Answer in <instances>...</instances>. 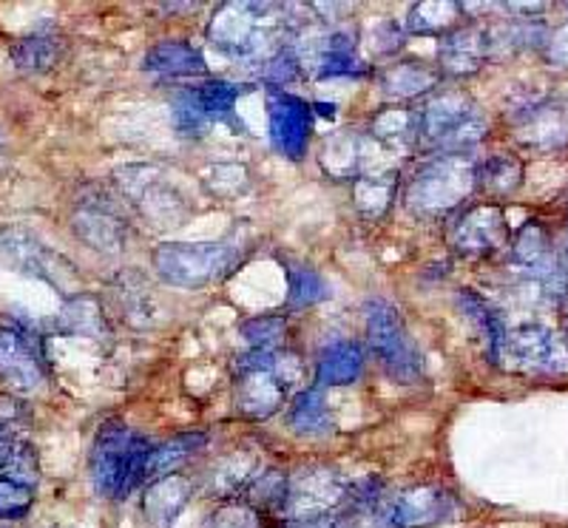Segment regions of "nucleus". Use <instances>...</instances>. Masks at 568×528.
I'll return each instance as SVG.
<instances>
[{
    "instance_id": "obj_1",
    "label": "nucleus",
    "mask_w": 568,
    "mask_h": 528,
    "mask_svg": "<svg viewBox=\"0 0 568 528\" xmlns=\"http://www.w3.org/2000/svg\"><path fill=\"white\" fill-rule=\"evenodd\" d=\"M151 440L120 420H109L94 435L89 475L94 491L105 500H125L142 480H149Z\"/></svg>"
},
{
    "instance_id": "obj_2",
    "label": "nucleus",
    "mask_w": 568,
    "mask_h": 528,
    "mask_svg": "<svg viewBox=\"0 0 568 528\" xmlns=\"http://www.w3.org/2000/svg\"><path fill=\"white\" fill-rule=\"evenodd\" d=\"M302 375L298 355L282 349H251L236 364V384L233 400L245 418L265 420L276 415Z\"/></svg>"
},
{
    "instance_id": "obj_3",
    "label": "nucleus",
    "mask_w": 568,
    "mask_h": 528,
    "mask_svg": "<svg viewBox=\"0 0 568 528\" xmlns=\"http://www.w3.org/2000/svg\"><path fill=\"white\" fill-rule=\"evenodd\" d=\"M287 9L271 3H225L213 14L207 38L231 60H262V65L282 49L276 43L278 32L291 27L284 20Z\"/></svg>"
},
{
    "instance_id": "obj_4",
    "label": "nucleus",
    "mask_w": 568,
    "mask_h": 528,
    "mask_svg": "<svg viewBox=\"0 0 568 528\" xmlns=\"http://www.w3.org/2000/svg\"><path fill=\"white\" fill-rule=\"evenodd\" d=\"M240 238H222V242H165L154 251V271L171 287L182 291H200L207 284L222 282L231 276L233 267L242 262Z\"/></svg>"
},
{
    "instance_id": "obj_5",
    "label": "nucleus",
    "mask_w": 568,
    "mask_h": 528,
    "mask_svg": "<svg viewBox=\"0 0 568 528\" xmlns=\"http://www.w3.org/2000/svg\"><path fill=\"white\" fill-rule=\"evenodd\" d=\"M478 187V165L466 154H438L407 182V205L418 216H446L458 211Z\"/></svg>"
},
{
    "instance_id": "obj_6",
    "label": "nucleus",
    "mask_w": 568,
    "mask_h": 528,
    "mask_svg": "<svg viewBox=\"0 0 568 528\" xmlns=\"http://www.w3.org/2000/svg\"><path fill=\"white\" fill-rule=\"evenodd\" d=\"M415 114H418L415 140L444 154H466L486 134L484 114L464 91H440Z\"/></svg>"
},
{
    "instance_id": "obj_7",
    "label": "nucleus",
    "mask_w": 568,
    "mask_h": 528,
    "mask_svg": "<svg viewBox=\"0 0 568 528\" xmlns=\"http://www.w3.org/2000/svg\"><path fill=\"white\" fill-rule=\"evenodd\" d=\"M0 267L38 278L63 298L83 293L78 267L23 225H0Z\"/></svg>"
},
{
    "instance_id": "obj_8",
    "label": "nucleus",
    "mask_w": 568,
    "mask_h": 528,
    "mask_svg": "<svg viewBox=\"0 0 568 528\" xmlns=\"http://www.w3.org/2000/svg\"><path fill=\"white\" fill-rule=\"evenodd\" d=\"M364 316H367V344L384 373L395 384H415L424 373V358L398 307L384 298H369Z\"/></svg>"
},
{
    "instance_id": "obj_9",
    "label": "nucleus",
    "mask_w": 568,
    "mask_h": 528,
    "mask_svg": "<svg viewBox=\"0 0 568 528\" xmlns=\"http://www.w3.org/2000/svg\"><path fill=\"white\" fill-rule=\"evenodd\" d=\"M49 378L43 338L20 318H0V384L9 393H38Z\"/></svg>"
},
{
    "instance_id": "obj_10",
    "label": "nucleus",
    "mask_w": 568,
    "mask_h": 528,
    "mask_svg": "<svg viewBox=\"0 0 568 528\" xmlns=\"http://www.w3.org/2000/svg\"><path fill=\"white\" fill-rule=\"evenodd\" d=\"M353 486L338 471L327 466H311L287 477V495L282 502V515L287 522L324 520V517L342 515L347 509Z\"/></svg>"
},
{
    "instance_id": "obj_11",
    "label": "nucleus",
    "mask_w": 568,
    "mask_h": 528,
    "mask_svg": "<svg viewBox=\"0 0 568 528\" xmlns=\"http://www.w3.org/2000/svg\"><path fill=\"white\" fill-rule=\"evenodd\" d=\"M509 362L511 369L529 375H566L568 373V342L555 329L542 324L506 329L504 344L497 349L495 364Z\"/></svg>"
},
{
    "instance_id": "obj_12",
    "label": "nucleus",
    "mask_w": 568,
    "mask_h": 528,
    "mask_svg": "<svg viewBox=\"0 0 568 528\" xmlns=\"http://www.w3.org/2000/svg\"><path fill=\"white\" fill-rule=\"evenodd\" d=\"M71 227L80 242L105 256H114L129 245V222L116 202L105 194L80 196L71 213Z\"/></svg>"
},
{
    "instance_id": "obj_13",
    "label": "nucleus",
    "mask_w": 568,
    "mask_h": 528,
    "mask_svg": "<svg viewBox=\"0 0 568 528\" xmlns=\"http://www.w3.org/2000/svg\"><path fill=\"white\" fill-rule=\"evenodd\" d=\"M449 242L466 258H486L497 253L509 242L504 207L495 202L466 207L449 227Z\"/></svg>"
},
{
    "instance_id": "obj_14",
    "label": "nucleus",
    "mask_w": 568,
    "mask_h": 528,
    "mask_svg": "<svg viewBox=\"0 0 568 528\" xmlns=\"http://www.w3.org/2000/svg\"><path fill=\"white\" fill-rule=\"evenodd\" d=\"M267 129L278 154L287 160H302L313 134V105L296 94L273 89L267 100Z\"/></svg>"
},
{
    "instance_id": "obj_15",
    "label": "nucleus",
    "mask_w": 568,
    "mask_h": 528,
    "mask_svg": "<svg viewBox=\"0 0 568 528\" xmlns=\"http://www.w3.org/2000/svg\"><path fill=\"white\" fill-rule=\"evenodd\" d=\"M123 176L125 180H120L123 194L154 227H176L187 216L185 200L174 187L151 176L145 167H129L123 171Z\"/></svg>"
},
{
    "instance_id": "obj_16",
    "label": "nucleus",
    "mask_w": 568,
    "mask_h": 528,
    "mask_svg": "<svg viewBox=\"0 0 568 528\" xmlns=\"http://www.w3.org/2000/svg\"><path fill=\"white\" fill-rule=\"evenodd\" d=\"M393 528H433L453 522L458 515V500L444 486H413L395 497L393 509L387 511Z\"/></svg>"
},
{
    "instance_id": "obj_17",
    "label": "nucleus",
    "mask_w": 568,
    "mask_h": 528,
    "mask_svg": "<svg viewBox=\"0 0 568 528\" xmlns=\"http://www.w3.org/2000/svg\"><path fill=\"white\" fill-rule=\"evenodd\" d=\"M54 329L60 335H69V338H85V342L94 344L111 342L103 298L94 296V293H78V296L65 298L58 318H54Z\"/></svg>"
},
{
    "instance_id": "obj_18",
    "label": "nucleus",
    "mask_w": 568,
    "mask_h": 528,
    "mask_svg": "<svg viewBox=\"0 0 568 528\" xmlns=\"http://www.w3.org/2000/svg\"><path fill=\"white\" fill-rule=\"evenodd\" d=\"M489 32L478 27L453 29L440 40V74H449V78L475 74L484 65V60L489 58Z\"/></svg>"
},
{
    "instance_id": "obj_19",
    "label": "nucleus",
    "mask_w": 568,
    "mask_h": 528,
    "mask_svg": "<svg viewBox=\"0 0 568 528\" xmlns=\"http://www.w3.org/2000/svg\"><path fill=\"white\" fill-rule=\"evenodd\" d=\"M191 495H194V484L185 475H180V471L176 475L154 477L149 489H145V497H142V515L154 528L174 526V520L182 515Z\"/></svg>"
},
{
    "instance_id": "obj_20",
    "label": "nucleus",
    "mask_w": 568,
    "mask_h": 528,
    "mask_svg": "<svg viewBox=\"0 0 568 528\" xmlns=\"http://www.w3.org/2000/svg\"><path fill=\"white\" fill-rule=\"evenodd\" d=\"M142 69L149 74H160V78H200L207 71V65L200 49L185 40H162L145 52Z\"/></svg>"
},
{
    "instance_id": "obj_21",
    "label": "nucleus",
    "mask_w": 568,
    "mask_h": 528,
    "mask_svg": "<svg viewBox=\"0 0 568 528\" xmlns=\"http://www.w3.org/2000/svg\"><path fill=\"white\" fill-rule=\"evenodd\" d=\"M364 373V349L355 342H333L318 353L316 387H349Z\"/></svg>"
},
{
    "instance_id": "obj_22",
    "label": "nucleus",
    "mask_w": 568,
    "mask_h": 528,
    "mask_svg": "<svg viewBox=\"0 0 568 528\" xmlns=\"http://www.w3.org/2000/svg\"><path fill=\"white\" fill-rule=\"evenodd\" d=\"M367 74V63L358 54V43L349 32H329L324 40L322 52L316 58V78H362Z\"/></svg>"
},
{
    "instance_id": "obj_23",
    "label": "nucleus",
    "mask_w": 568,
    "mask_h": 528,
    "mask_svg": "<svg viewBox=\"0 0 568 528\" xmlns=\"http://www.w3.org/2000/svg\"><path fill=\"white\" fill-rule=\"evenodd\" d=\"M440 69L426 63H395L382 71V89L395 100H413L429 94L440 83Z\"/></svg>"
},
{
    "instance_id": "obj_24",
    "label": "nucleus",
    "mask_w": 568,
    "mask_h": 528,
    "mask_svg": "<svg viewBox=\"0 0 568 528\" xmlns=\"http://www.w3.org/2000/svg\"><path fill=\"white\" fill-rule=\"evenodd\" d=\"M63 43L52 32H32L12 45V63L20 74H45L58 65Z\"/></svg>"
},
{
    "instance_id": "obj_25",
    "label": "nucleus",
    "mask_w": 568,
    "mask_h": 528,
    "mask_svg": "<svg viewBox=\"0 0 568 528\" xmlns=\"http://www.w3.org/2000/svg\"><path fill=\"white\" fill-rule=\"evenodd\" d=\"M207 444V435L202 431H185V435H176V438L165 440L162 446H154L149 464V477H165L176 475L187 460L194 458L196 451Z\"/></svg>"
},
{
    "instance_id": "obj_26",
    "label": "nucleus",
    "mask_w": 568,
    "mask_h": 528,
    "mask_svg": "<svg viewBox=\"0 0 568 528\" xmlns=\"http://www.w3.org/2000/svg\"><path fill=\"white\" fill-rule=\"evenodd\" d=\"M464 12L460 3H449V0H426V3H415L409 7L407 14V32L413 34H449L453 29H458V14Z\"/></svg>"
},
{
    "instance_id": "obj_27",
    "label": "nucleus",
    "mask_w": 568,
    "mask_h": 528,
    "mask_svg": "<svg viewBox=\"0 0 568 528\" xmlns=\"http://www.w3.org/2000/svg\"><path fill=\"white\" fill-rule=\"evenodd\" d=\"M395 196H398V182L389 174H369L355 180L353 185V202L355 207L369 216V220H378L393 207Z\"/></svg>"
},
{
    "instance_id": "obj_28",
    "label": "nucleus",
    "mask_w": 568,
    "mask_h": 528,
    "mask_svg": "<svg viewBox=\"0 0 568 528\" xmlns=\"http://www.w3.org/2000/svg\"><path fill=\"white\" fill-rule=\"evenodd\" d=\"M242 91H245V85L227 83V80H207L200 89H194V100L207 123H227L236 103H240Z\"/></svg>"
},
{
    "instance_id": "obj_29",
    "label": "nucleus",
    "mask_w": 568,
    "mask_h": 528,
    "mask_svg": "<svg viewBox=\"0 0 568 528\" xmlns=\"http://www.w3.org/2000/svg\"><path fill=\"white\" fill-rule=\"evenodd\" d=\"M327 296L329 287L322 273L307 267V264L287 267V309H307Z\"/></svg>"
},
{
    "instance_id": "obj_30",
    "label": "nucleus",
    "mask_w": 568,
    "mask_h": 528,
    "mask_svg": "<svg viewBox=\"0 0 568 528\" xmlns=\"http://www.w3.org/2000/svg\"><path fill=\"white\" fill-rule=\"evenodd\" d=\"M415 134H418V114L409 109H400V105L384 109L373 120V129H369V136L382 142V145H389V149L407 145V142L415 140Z\"/></svg>"
},
{
    "instance_id": "obj_31",
    "label": "nucleus",
    "mask_w": 568,
    "mask_h": 528,
    "mask_svg": "<svg viewBox=\"0 0 568 528\" xmlns=\"http://www.w3.org/2000/svg\"><path fill=\"white\" fill-rule=\"evenodd\" d=\"M291 426L302 435H322L329 429V409L322 387L304 389L291 404Z\"/></svg>"
},
{
    "instance_id": "obj_32",
    "label": "nucleus",
    "mask_w": 568,
    "mask_h": 528,
    "mask_svg": "<svg viewBox=\"0 0 568 528\" xmlns=\"http://www.w3.org/2000/svg\"><path fill=\"white\" fill-rule=\"evenodd\" d=\"M520 182H524V165L509 154L489 156L478 167V185H484L495 196H509L511 191L520 187Z\"/></svg>"
},
{
    "instance_id": "obj_33",
    "label": "nucleus",
    "mask_w": 568,
    "mask_h": 528,
    "mask_svg": "<svg viewBox=\"0 0 568 528\" xmlns=\"http://www.w3.org/2000/svg\"><path fill=\"white\" fill-rule=\"evenodd\" d=\"M458 302H460V307H464L466 316H469L471 322L480 327L486 344H489V358L495 362L497 349H500V344H504V335H506V327H504V322H500V316H497L495 309H491L489 304L478 296V293L464 291L460 293Z\"/></svg>"
},
{
    "instance_id": "obj_34",
    "label": "nucleus",
    "mask_w": 568,
    "mask_h": 528,
    "mask_svg": "<svg viewBox=\"0 0 568 528\" xmlns=\"http://www.w3.org/2000/svg\"><path fill=\"white\" fill-rule=\"evenodd\" d=\"M116 298H120V309H123L129 318V324L134 327H142V324H149L151 316V287L145 284L142 276H120L116 282Z\"/></svg>"
},
{
    "instance_id": "obj_35",
    "label": "nucleus",
    "mask_w": 568,
    "mask_h": 528,
    "mask_svg": "<svg viewBox=\"0 0 568 528\" xmlns=\"http://www.w3.org/2000/svg\"><path fill=\"white\" fill-rule=\"evenodd\" d=\"M247 502L256 506L258 511L262 509H278L282 511L284 495H287V475L282 471H265V475H256L247 484Z\"/></svg>"
},
{
    "instance_id": "obj_36",
    "label": "nucleus",
    "mask_w": 568,
    "mask_h": 528,
    "mask_svg": "<svg viewBox=\"0 0 568 528\" xmlns=\"http://www.w3.org/2000/svg\"><path fill=\"white\" fill-rule=\"evenodd\" d=\"M34 506V486L0 475V520H23Z\"/></svg>"
},
{
    "instance_id": "obj_37",
    "label": "nucleus",
    "mask_w": 568,
    "mask_h": 528,
    "mask_svg": "<svg viewBox=\"0 0 568 528\" xmlns=\"http://www.w3.org/2000/svg\"><path fill=\"white\" fill-rule=\"evenodd\" d=\"M205 528H262V511L247 500H227L211 511Z\"/></svg>"
},
{
    "instance_id": "obj_38",
    "label": "nucleus",
    "mask_w": 568,
    "mask_h": 528,
    "mask_svg": "<svg viewBox=\"0 0 568 528\" xmlns=\"http://www.w3.org/2000/svg\"><path fill=\"white\" fill-rule=\"evenodd\" d=\"M240 333L253 349H278L287 335V322L282 316H258L242 324Z\"/></svg>"
},
{
    "instance_id": "obj_39",
    "label": "nucleus",
    "mask_w": 568,
    "mask_h": 528,
    "mask_svg": "<svg viewBox=\"0 0 568 528\" xmlns=\"http://www.w3.org/2000/svg\"><path fill=\"white\" fill-rule=\"evenodd\" d=\"M302 58L293 45H282L265 65H262V78L271 85H287L302 74Z\"/></svg>"
},
{
    "instance_id": "obj_40",
    "label": "nucleus",
    "mask_w": 568,
    "mask_h": 528,
    "mask_svg": "<svg viewBox=\"0 0 568 528\" xmlns=\"http://www.w3.org/2000/svg\"><path fill=\"white\" fill-rule=\"evenodd\" d=\"M174 123H176V129L187 136L202 134V129L207 125V120L202 116L200 105H196V100H194V91H182V94H176Z\"/></svg>"
},
{
    "instance_id": "obj_41",
    "label": "nucleus",
    "mask_w": 568,
    "mask_h": 528,
    "mask_svg": "<svg viewBox=\"0 0 568 528\" xmlns=\"http://www.w3.org/2000/svg\"><path fill=\"white\" fill-rule=\"evenodd\" d=\"M38 449H34L32 444H18L14 446V455L12 460H9L7 471L3 475L14 477V480H20V484L27 486H38Z\"/></svg>"
},
{
    "instance_id": "obj_42",
    "label": "nucleus",
    "mask_w": 568,
    "mask_h": 528,
    "mask_svg": "<svg viewBox=\"0 0 568 528\" xmlns=\"http://www.w3.org/2000/svg\"><path fill=\"white\" fill-rule=\"evenodd\" d=\"M333 528H393L389 515L378 509H358V506H347L344 515L333 517Z\"/></svg>"
},
{
    "instance_id": "obj_43",
    "label": "nucleus",
    "mask_w": 568,
    "mask_h": 528,
    "mask_svg": "<svg viewBox=\"0 0 568 528\" xmlns=\"http://www.w3.org/2000/svg\"><path fill=\"white\" fill-rule=\"evenodd\" d=\"M546 52H549V60L557 65H568V23H562L551 40L546 43Z\"/></svg>"
},
{
    "instance_id": "obj_44",
    "label": "nucleus",
    "mask_w": 568,
    "mask_h": 528,
    "mask_svg": "<svg viewBox=\"0 0 568 528\" xmlns=\"http://www.w3.org/2000/svg\"><path fill=\"white\" fill-rule=\"evenodd\" d=\"M20 415L23 406L18 404V398H12V393H0V429H9Z\"/></svg>"
},
{
    "instance_id": "obj_45",
    "label": "nucleus",
    "mask_w": 568,
    "mask_h": 528,
    "mask_svg": "<svg viewBox=\"0 0 568 528\" xmlns=\"http://www.w3.org/2000/svg\"><path fill=\"white\" fill-rule=\"evenodd\" d=\"M14 446H18V440L12 438V431H9V429H0V475L7 471L9 460H12Z\"/></svg>"
},
{
    "instance_id": "obj_46",
    "label": "nucleus",
    "mask_w": 568,
    "mask_h": 528,
    "mask_svg": "<svg viewBox=\"0 0 568 528\" xmlns=\"http://www.w3.org/2000/svg\"><path fill=\"white\" fill-rule=\"evenodd\" d=\"M313 109H318V114L322 116H333L336 114V105H327V103H316Z\"/></svg>"
},
{
    "instance_id": "obj_47",
    "label": "nucleus",
    "mask_w": 568,
    "mask_h": 528,
    "mask_svg": "<svg viewBox=\"0 0 568 528\" xmlns=\"http://www.w3.org/2000/svg\"><path fill=\"white\" fill-rule=\"evenodd\" d=\"M562 284H566V291H568V258L566 264H562Z\"/></svg>"
},
{
    "instance_id": "obj_48",
    "label": "nucleus",
    "mask_w": 568,
    "mask_h": 528,
    "mask_svg": "<svg viewBox=\"0 0 568 528\" xmlns=\"http://www.w3.org/2000/svg\"><path fill=\"white\" fill-rule=\"evenodd\" d=\"M3 149H7V136H3V131H0V154H3Z\"/></svg>"
},
{
    "instance_id": "obj_49",
    "label": "nucleus",
    "mask_w": 568,
    "mask_h": 528,
    "mask_svg": "<svg viewBox=\"0 0 568 528\" xmlns=\"http://www.w3.org/2000/svg\"><path fill=\"white\" fill-rule=\"evenodd\" d=\"M0 528H7V526H0Z\"/></svg>"
}]
</instances>
